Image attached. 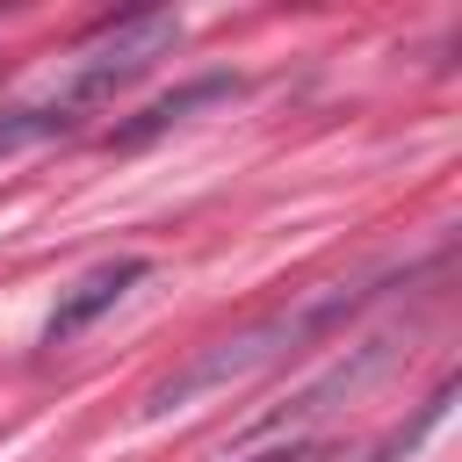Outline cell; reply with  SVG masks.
<instances>
[{"label":"cell","mask_w":462,"mask_h":462,"mask_svg":"<svg viewBox=\"0 0 462 462\" xmlns=\"http://www.w3.org/2000/svg\"><path fill=\"white\" fill-rule=\"evenodd\" d=\"M368 296H375V289H318V296H303V303H282V310H267V318L209 339L202 354H188L173 375H159V383L144 390V419H166V411H180V404H195V397H209V390H231V383L289 361L296 346H310V339H325L332 325H346Z\"/></svg>","instance_id":"obj_1"},{"label":"cell","mask_w":462,"mask_h":462,"mask_svg":"<svg viewBox=\"0 0 462 462\" xmlns=\"http://www.w3.org/2000/svg\"><path fill=\"white\" fill-rule=\"evenodd\" d=\"M173 43H180V14H173V7H144V14L101 22V29L72 51L65 79L43 94L51 123H58V130H79L101 101H116V94H123L137 72H152V58H166Z\"/></svg>","instance_id":"obj_2"},{"label":"cell","mask_w":462,"mask_h":462,"mask_svg":"<svg viewBox=\"0 0 462 462\" xmlns=\"http://www.w3.org/2000/svg\"><path fill=\"white\" fill-rule=\"evenodd\" d=\"M144 274H152V260H144V253H123V260L87 267V274L58 296V310H51V325H43V346H72V339H79L94 318H108V310H116V303L144 282Z\"/></svg>","instance_id":"obj_3"},{"label":"cell","mask_w":462,"mask_h":462,"mask_svg":"<svg viewBox=\"0 0 462 462\" xmlns=\"http://www.w3.org/2000/svg\"><path fill=\"white\" fill-rule=\"evenodd\" d=\"M231 94H238V79H224V72H217V79H195V87H180V94L152 101V108H144L137 123H123V130H116V144H144V137L173 130L180 116H195V108H209V101H231Z\"/></svg>","instance_id":"obj_4"},{"label":"cell","mask_w":462,"mask_h":462,"mask_svg":"<svg viewBox=\"0 0 462 462\" xmlns=\"http://www.w3.org/2000/svg\"><path fill=\"white\" fill-rule=\"evenodd\" d=\"M253 462H339L325 440H289V448H274V455H253Z\"/></svg>","instance_id":"obj_5"}]
</instances>
